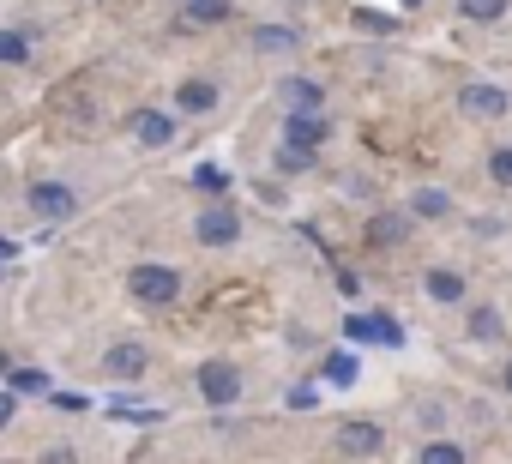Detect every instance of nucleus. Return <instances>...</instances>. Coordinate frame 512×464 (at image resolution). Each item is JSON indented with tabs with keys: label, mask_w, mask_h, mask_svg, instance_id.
Instances as JSON below:
<instances>
[{
	"label": "nucleus",
	"mask_w": 512,
	"mask_h": 464,
	"mask_svg": "<svg viewBox=\"0 0 512 464\" xmlns=\"http://www.w3.org/2000/svg\"><path fill=\"white\" fill-rule=\"evenodd\" d=\"M464 332H470L476 344H500V332H506V326H500V308H494V302H476L470 320H464Z\"/></svg>",
	"instance_id": "nucleus-13"
},
{
	"label": "nucleus",
	"mask_w": 512,
	"mask_h": 464,
	"mask_svg": "<svg viewBox=\"0 0 512 464\" xmlns=\"http://www.w3.org/2000/svg\"><path fill=\"white\" fill-rule=\"evenodd\" d=\"M181 19L187 25H223V19H235V0H187Z\"/></svg>",
	"instance_id": "nucleus-15"
},
{
	"label": "nucleus",
	"mask_w": 512,
	"mask_h": 464,
	"mask_svg": "<svg viewBox=\"0 0 512 464\" xmlns=\"http://www.w3.org/2000/svg\"><path fill=\"white\" fill-rule=\"evenodd\" d=\"M193 236H199V248H235V242H241L235 205H205V211L193 217Z\"/></svg>",
	"instance_id": "nucleus-4"
},
{
	"label": "nucleus",
	"mask_w": 512,
	"mask_h": 464,
	"mask_svg": "<svg viewBox=\"0 0 512 464\" xmlns=\"http://www.w3.org/2000/svg\"><path fill=\"white\" fill-rule=\"evenodd\" d=\"M199 398H205L211 410H229V404L241 398V368H235V362H223V356L199 362Z\"/></svg>",
	"instance_id": "nucleus-3"
},
{
	"label": "nucleus",
	"mask_w": 512,
	"mask_h": 464,
	"mask_svg": "<svg viewBox=\"0 0 512 464\" xmlns=\"http://www.w3.org/2000/svg\"><path fill=\"white\" fill-rule=\"evenodd\" d=\"M13 386H19V392H43L49 380H43V374H13Z\"/></svg>",
	"instance_id": "nucleus-27"
},
{
	"label": "nucleus",
	"mask_w": 512,
	"mask_h": 464,
	"mask_svg": "<svg viewBox=\"0 0 512 464\" xmlns=\"http://www.w3.org/2000/svg\"><path fill=\"white\" fill-rule=\"evenodd\" d=\"M326 139H332V121H326V115H314V109H290V115H284V145L320 151Z\"/></svg>",
	"instance_id": "nucleus-7"
},
{
	"label": "nucleus",
	"mask_w": 512,
	"mask_h": 464,
	"mask_svg": "<svg viewBox=\"0 0 512 464\" xmlns=\"http://www.w3.org/2000/svg\"><path fill=\"white\" fill-rule=\"evenodd\" d=\"M368 242H380V248L404 242V217H398V211H380V217H368Z\"/></svg>",
	"instance_id": "nucleus-18"
},
{
	"label": "nucleus",
	"mask_w": 512,
	"mask_h": 464,
	"mask_svg": "<svg viewBox=\"0 0 512 464\" xmlns=\"http://www.w3.org/2000/svg\"><path fill=\"white\" fill-rule=\"evenodd\" d=\"M43 464H79V452H73V446H49Z\"/></svg>",
	"instance_id": "nucleus-26"
},
{
	"label": "nucleus",
	"mask_w": 512,
	"mask_h": 464,
	"mask_svg": "<svg viewBox=\"0 0 512 464\" xmlns=\"http://www.w3.org/2000/svg\"><path fill=\"white\" fill-rule=\"evenodd\" d=\"M0 61H7V67H19V61H31V43H25L19 31H0Z\"/></svg>",
	"instance_id": "nucleus-22"
},
{
	"label": "nucleus",
	"mask_w": 512,
	"mask_h": 464,
	"mask_svg": "<svg viewBox=\"0 0 512 464\" xmlns=\"http://www.w3.org/2000/svg\"><path fill=\"white\" fill-rule=\"evenodd\" d=\"M272 169H278V175H308V169H314V151H296V145H278V157H272Z\"/></svg>",
	"instance_id": "nucleus-20"
},
{
	"label": "nucleus",
	"mask_w": 512,
	"mask_h": 464,
	"mask_svg": "<svg viewBox=\"0 0 512 464\" xmlns=\"http://www.w3.org/2000/svg\"><path fill=\"white\" fill-rule=\"evenodd\" d=\"M193 181H199V187H211V193H217V187H229V175H223V169H211V163H205Z\"/></svg>",
	"instance_id": "nucleus-25"
},
{
	"label": "nucleus",
	"mask_w": 512,
	"mask_h": 464,
	"mask_svg": "<svg viewBox=\"0 0 512 464\" xmlns=\"http://www.w3.org/2000/svg\"><path fill=\"white\" fill-rule=\"evenodd\" d=\"M500 386H506V392H512V362H506V368H500Z\"/></svg>",
	"instance_id": "nucleus-29"
},
{
	"label": "nucleus",
	"mask_w": 512,
	"mask_h": 464,
	"mask_svg": "<svg viewBox=\"0 0 512 464\" xmlns=\"http://www.w3.org/2000/svg\"><path fill=\"white\" fill-rule=\"evenodd\" d=\"M458 13H464L470 25H500V19H506V0H458Z\"/></svg>",
	"instance_id": "nucleus-19"
},
{
	"label": "nucleus",
	"mask_w": 512,
	"mask_h": 464,
	"mask_svg": "<svg viewBox=\"0 0 512 464\" xmlns=\"http://www.w3.org/2000/svg\"><path fill=\"white\" fill-rule=\"evenodd\" d=\"M332 446H338V458H374V452L386 446V428L368 422V416H356V422H338Z\"/></svg>",
	"instance_id": "nucleus-5"
},
{
	"label": "nucleus",
	"mask_w": 512,
	"mask_h": 464,
	"mask_svg": "<svg viewBox=\"0 0 512 464\" xmlns=\"http://www.w3.org/2000/svg\"><path fill=\"white\" fill-rule=\"evenodd\" d=\"M13 416H19V404H13V392H0V428H7Z\"/></svg>",
	"instance_id": "nucleus-28"
},
{
	"label": "nucleus",
	"mask_w": 512,
	"mask_h": 464,
	"mask_svg": "<svg viewBox=\"0 0 512 464\" xmlns=\"http://www.w3.org/2000/svg\"><path fill=\"white\" fill-rule=\"evenodd\" d=\"M458 109H464L470 121H500V115H512V97H506L500 85H482V79H470V85L458 91Z\"/></svg>",
	"instance_id": "nucleus-6"
},
{
	"label": "nucleus",
	"mask_w": 512,
	"mask_h": 464,
	"mask_svg": "<svg viewBox=\"0 0 512 464\" xmlns=\"http://www.w3.org/2000/svg\"><path fill=\"white\" fill-rule=\"evenodd\" d=\"M422 290H428L434 302H464V272H452V266H428Z\"/></svg>",
	"instance_id": "nucleus-12"
},
{
	"label": "nucleus",
	"mask_w": 512,
	"mask_h": 464,
	"mask_svg": "<svg viewBox=\"0 0 512 464\" xmlns=\"http://www.w3.org/2000/svg\"><path fill=\"white\" fill-rule=\"evenodd\" d=\"M127 133H133L145 151H163V145H175V115H163V109H133V115H127Z\"/></svg>",
	"instance_id": "nucleus-8"
},
{
	"label": "nucleus",
	"mask_w": 512,
	"mask_h": 464,
	"mask_svg": "<svg viewBox=\"0 0 512 464\" xmlns=\"http://www.w3.org/2000/svg\"><path fill=\"white\" fill-rule=\"evenodd\" d=\"M25 205H31V217H43V223L79 217V193H73L67 181H31V187H25Z\"/></svg>",
	"instance_id": "nucleus-2"
},
{
	"label": "nucleus",
	"mask_w": 512,
	"mask_h": 464,
	"mask_svg": "<svg viewBox=\"0 0 512 464\" xmlns=\"http://www.w3.org/2000/svg\"><path fill=\"white\" fill-rule=\"evenodd\" d=\"M410 217H422V223L452 217V193H440V187H416V193H410Z\"/></svg>",
	"instance_id": "nucleus-11"
},
{
	"label": "nucleus",
	"mask_w": 512,
	"mask_h": 464,
	"mask_svg": "<svg viewBox=\"0 0 512 464\" xmlns=\"http://www.w3.org/2000/svg\"><path fill=\"white\" fill-rule=\"evenodd\" d=\"M145 368H151V350L133 344V338H127V344H109V356H103V374H109V380H127V386L145 380Z\"/></svg>",
	"instance_id": "nucleus-9"
},
{
	"label": "nucleus",
	"mask_w": 512,
	"mask_h": 464,
	"mask_svg": "<svg viewBox=\"0 0 512 464\" xmlns=\"http://www.w3.org/2000/svg\"><path fill=\"white\" fill-rule=\"evenodd\" d=\"M127 296H133L139 308H175V296H181V266H163V260L127 266Z\"/></svg>",
	"instance_id": "nucleus-1"
},
{
	"label": "nucleus",
	"mask_w": 512,
	"mask_h": 464,
	"mask_svg": "<svg viewBox=\"0 0 512 464\" xmlns=\"http://www.w3.org/2000/svg\"><path fill=\"white\" fill-rule=\"evenodd\" d=\"M253 49H260V55H296V49H302V37H296V31H284V25H266V31H253Z\"/></svg>",
	"instance_id": "nucleus-16"
},
{
	"label": "nucleus",
	"mask_w": 512,
	"mask_h": 464,
	"mask_svg": "<svg viewBox=\"0 0 512 464\" xmlns=\"http://www.w3.org/2000/svg\"><path fill=\"white\" fill-rule=\"evenodd\" d=\"M0 374H7V350H0Z\"/></svg>",
	"instance_id": "nucleus-30"
},
{
	"label": "nucleus",
	"mask_w": 512,
	"mask_h": 464,
	"mask_svg": "<svg viewBox=\"0 0 512 464\" xmlns=\"http://www.w3.org/2000/svg\"><path fill=\"white\" fill-rule=\"evenodd\" d=\"M326 380H332V386H350V380H356V356H350V350L326 356Z\"/></svg>",
	"instance_id": "nucleus-21"
},
{
	"label": "nucleus",
	"mask_w": 512,
	"mask_h": 464,
	"mask_svg": "<svg viewBox=\"0 0 512 464\" xmlns=\"http://www.w3.org/2000/svg\"><path fill=\"white\" fill-rule=\"evenodd\" d=\"M211 103H217V85H211V79H187V85L175 91V109H181V115H205Z\"/></svg>",
	"instance_id": "nucleus-14"
},
{
	"label": "nucleus",
	"mask_w": 512,
	"mask_h": 464,
	"mask_svg": "<svg viewBox=\"0 0 512 464\" xmlns=\"http://www.w3.org/2000/svg\"><path fill=\"white\" fill-rule=\"evenodd\" d=\"M416 464H470V452L458 440H428V446H416Z\"/></svg>",
	"instance_id": "nucleus-17"
},
{
	"label": "nucleus",
	"mask_w": 512,
	"mask_h": 464,
	"mask_svg": "<svg viewBox=\"0 0 512 464\" xmlns=\"http://www.w3.org/2000/svg\"><path fill=\"white\" fill-rule=\"evenodd\" d=\"M356 25H362V31H374V37H386V31H392V19H386V13H356Z\"/></svg>",
	"instance_id": "nucleus-24"
},
{
	"label": "nucleus",
	"mask_w": 512,
	"mask_h": 464,
	"mask_svg": "<svg viewBox=\"0 0 512 464\" xmlns=\"http://www.w3.org/2000/svg\"><path fill=\"white\" fill-rule=\"evenodd\" d=\"M488 181H494V187H512V145H500V151L488 157Z\"/></svg>",
	"instance_id": "nucleus-23"
},
{
	"label": "nucleus",
	"mask_w": 512,
	"mask_h": 464,
	"mask_svg": "<svg viewBox=\"0 0 512 464\" xmlns=\"http://www.w3.org/2000/svg\"><path fill=\"white\" fill-rule=\"evenodd\" d=\"M278 97H284L290 109H314V115H326V91H320L314 79H284V85H278Z\"/></svg>",
	"instance_id": "nucleus-10"
}]
</instances>
